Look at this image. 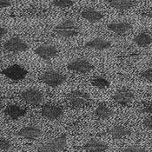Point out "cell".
I'll list each match as a JSON object with an SVG mask.
<instances>
[{"label": "cell", "instance_id": "cell-15", "mask_svg": "<svg viewBox=\"0 0 152 152\" xmlns=\"http://www.w3.org/2000/svg\"><path fill=\"white\" fill-rule=\"evenodd\" d=\"M4 114L6 115V117H8L12 120H17L25 116L26 110L22 106L18 104H11L5 108Z\"/></svg>", "mask_w": 152, "mask_h": 152}, {"label": "cell", "instance_id": "cell-6", "mask_svg": "<svg viewBox=\"0 0 152 152\" xmlns=\"http://www.w3.org/2000/svg\"><path fill=\"white\" fill-rule=\"evenodd\" d=\"M2 74L12 81H21L27 77L28 70L19 64H12L2 70Z\"/></svg>", "mask_w": 152, "mask_h": 152}, {"label": "cell", "instance_id": "cell-18", "mask_svg": "<svg viewBox=\"0 0 152 152\" xmlns=\"http://www.w3.org/2000/svg\"><path fill=\"white\" fill-rule=\"evenodd\" d=\"M94 114L99 120H106L113 116V110L104 103H102L96 108Z\"/></svg>", "mask_w": 152, "mask_h": 152}, {"label": "cell", "instance_id": "cell-2", "mask_svg": "<svg viewBox=\"0 0 152 152\" xmlns=\"http://www.w3.org/2000/svg\"><path fill=\"white\" fill-rule=\"evenodd\" d=\"M41 81L50 87H58L66 81L67 77L63 73L57 70H47L40 76Z\"/></svg>", "mask_w": 152, "mask_h": 152}, {"label": "cell", "instance_id": "cell-31", "mask_svg": "<svg viewBox=\"0 0 152 152\" xmlns=\"http://www.w3.org/2000/svg\"><path fill=\"white\" fill-rule=\"evenodd\" d=\"M147 17H149L150 18L152 19V11H151V12H149L147 13Z\"/></svg>", "mask_w": 152, "mask_h": 152}, {"label": "cell", "instance_id": "cell-35", "mask_svg": "<svg viewBox=\"0 0 152 152\" xmlns=\"http://www.w3.org/2000/svg\"><path fill=\"white\" fill-rule=\"evenodd\" d=\"M34 1H37V0H34Z\"/></svg>", "mask_w": 152, "mask_h": 152}, {"label": "cell", "instance_id": "cell-10", "mask_svg": "<svg viewBox=\"0 0 152 152\" xmlns=\"http://www.w3.org/2000/svg\"><path fill=\"white\" fill-rule=\"evenodd\" d=\"M37 56L45 60H50L56 58L58 54V48L50 45H42L37 47L34 50Z\"/></svg>", "mask_w": 152, "mask_h": 152}, {"label": "cell", "instance_id": "cell-28", "mask_svg": "<svg viewBox=\"0 0 152 152\" xmlns=\"http://www.w3.org/2000/svg\"><path fill=\"white\" fill-rule=\"evenodd\" d=\"M12 5V3L10 0H0V9L7 8Z\"/></svg>", "mask_w": 152, "mask_h": 152}, {"label": "cell", "instance_id": "cell-32", "mask_svg": "<svg viewBox=\"0 0 152 152\" xmlns=\"http://www.w3.org/2000/svg\"><path fill=\"white\" fill-rule=\"evenodd\" d=\"M2 101H3V95H2L1 91H0V104H2Z\"/></svg>", "mask_w": 152, "mask_h": 152}, {"label": "cell", "instance_id": "cell-7", "mask_svg": "<svg viewBox=\"0 0 152 152\" xmlns=\"http://www.w3.org/2000/svg\"><path fill=\"white\" fill-rule=\"evenodd\" d=\"M66 68L71 72L85 74V73H89L90 71L93 70L94 65L88 60L83 58H76L70 61L67 64Z\"/></svg>", "mask_w": 152, "mask_h": 152}, {"label": "cell", "instance_id": "cell-13", "mask_svg": "<svg viewBox=\"0 0 152 152\" xmlns=\"http://www.w3.org/2000/svg\"><path fill=\"white\" fill-rule=\"evenodd\" d=\"M18 135L28 140H34L38 138L42 135V130L37 126L30 125L20 129L18 132Z\"/></svg>", "mask_w": 152, "mask_h": 152}, {"label": "cell", "instance_id": "cell-22", "mask_svg": "<svg viewBox=\"0 0 152 152\" xmlns=\"http://www.w3.org/2000/svg\"><path fill=\"white\" fill-rule=\"evenodd\" d=\"M92 85L99 90H104L110 86V81L103 77H96L91 80Z\"/></svg>", "mask_w": 152, "mask_h": 152}, {"label": "cell", "instance_id": "cell-19", "mask_svg": "<svg viewBox=\"0 0 152 152\" xmlns=\"http://www.w3.org/2000/svg\"><path fill=\"white\" fill-rule=\"evenodd\" d=\"M109 4L118 11H126L134 6V2L132 0H110Z\"/></svg>", "mask_w": 152, "mask_h": 152}, {"label": "cell", "instance_id": "cell-26", "mask_svg": "<svg viewBox=\"0 0 152 152\" xmlns=\"http://www.w3.org/2000/svg\"><path fill=\"white\" fill-rule=\"evenodd\" d=\"M141 77L149 81V82L152 83V68H150V69H147V70H143L142 73H141Z\"/></svg>", "mask_w": 152, "mask_h": 152}, {"label": "cell", "instance_id": "cell-8", "mask_svg": "<svg viewBox=\"0 0 152 152\" xmlns=\"http://www.w3.org/2000/svg\"><path fill=\"white\" fill-rule=\"evenodd\" d=\"M20 97L26 104L33 106L40 104L44 99L43 93L39 90L34 89V88L27 89V90H24L23 91H21Z\"/></svg>", "mask_w": 152, "mask_h": 152}, {"label": "cell", "instance_id": "cell-16", "mask_svg": "<svg viewBox=\"0 0 152 152\" xmlns=\"http://www.w3.org/2000/svg\"><path fill=\"white\" fill-rule=\"evenodd\" d=\"M132 27V24L129 22H113L107 25V28L110 31L118 35H123L129 32Z\"/></svg>", "mask_w": 152, "mask_h": 152}, {"label": "cell", "instance_id": "cell-21", "mask_svg": "<svg viewBox=\"0 0 152 152\" xmlns=\"http://www.w3.org/2000/svg\"><path fill=\"white\" fill-rule=\"evenodd\" d=\"M133 41L138 46H149L152 44V36L147 32H141L134 37Z\"/></svg>", "mask_w": 152, "mask_h": 152}, {"label": "cell", "instance_id": "cell-11", "mask_svg": "<svg viewBox=\"0 0 152 152\" xmlns=\"http://www.w3.org/2000/svg\"><path fill=\"white\" fill-rule=\"evenodd\" d=\"M113 100L121 105H127L130 104L134 99V93L128 88H123L118 90L112 96Z\"/></svg>", "mask_w": 152, "mask_h": 152}, {"label": "cell", "instance_id": "cell-24", "mask_svg": "<svg viewBox=\"0 0 152 152\" xmlns=\"http://www.w3.org/2000/svg\"><path fill=\"white\" fill-rule=\"evenodd\" d=\"M12 149V143L7 138H0V150L4 151H8Z\"/></svg>", "mask_w": 152, "mask_h": 152}, {"label": "cell", "instance_id": "cell-34", "mask_svg": "<svg viewBox=\"0 0 152 152\" xmlns=\"http://www.w3.org/2000/svg\"><path fill=\"white\" fill-rule=\"evenodd\" d=\"M149 1H151V2H152V0H149Z\"/></svg>", "mask_w": 152, "mask_h": 152}, {"label": "cell", "instance_id": "cell-4", "mask_svg": "<svg viewBox=\"0 0 152 152\" xmlns=\"http://www.w3.org/2000/svg\"><path fill=\"white\" fill-rule=\"evenodd\" d=\"M66 99L70 105L74 108H82L90 102V96L81 90H75L67 94Z\"/></svg>", "mask_w": 152, "mask_h": 152}, {"label": "cell", "instance_id": "cell-12", "mask_svg": "<svg viewBox=\"0 0 152 152\" xmlns=\"http://www.w3.org/2000/svg\"><path fill=\"white\" fill-rule=\"evenodd\" d=\"M85 49H91L95 50H105L111 47V42L101 37L93 38L84 44Z\"/></svg>", "mask_w": 152, "mask_h": 152}, {"label": "cell", "instance_id": "cell-29", "mask_svg": "<svg viewBox=\"0 0 152 152\" xmlns=\"http://www.w3.org/2000/svg\"><path fill=\"white\" fill-rule=\"evenodd\" d=\"M142 111L147 113V114H150L151 116H152V104H150L148 105H146L143 109H142Z\"/></svg>", "mask_w": 152, "mask_h": 152}, {"label": "cell", "instance_id": "cell-23", "mask_svg": "<svg viewBox=\"0 0 152 152\" xmlns=\"http://www.w3.org/2000/svg\"><path fill=\"white\" fill-rule=\"evenodd\" d=\"M51 4L58 8L65 9V8H70L71 6H73L74 1L73 0H52Z\"/></svg>", "mask_w": 152, "mask_h": 152}, {"label": "cell", "instance_id": "cell-5", "mask_svg": "<svg viewBox=\"0 0 152 152\" xmlns=\"http://www.w3.org/2000/svg\"><path fill=\"white\" fill-rule=\"evenodd\" d=\"M3 48L4 50L12 53H20L26 51L29 49L28 44L20 38L19 37H12L5 41L3 45Z\"/></svg>", "mask_w": 152, "mask_h": 152}, {"label": "cell", "instance_id": "cell-9", "mask_svg": "<svg viewBox=\"0 0 152 152\" xmlns=\"http://www.w3.org/2000/svg\"><path fill=\"white\" fill-rule=\"evenodd\" d=\"M41 114L47 119L54 121L62 117L64 114V110L61 106L53 104H47L42 107Z\"/></svg>", "mask_w": 152, "mask_h": 152}, {"label": "cell", "instance_id": "cell-33", "mask_svg": "<svg viewBox=\"0 0 152 152\" xmlns=\"http://www.w3.org/2000/svg\"><path fill=\"white\" fill-rule=\"evenodd\" d=\"M2 63H3V61H2V59L0 58V65L2 64Z\"/></svg>", "mask_w": 152, "mask_h": 152}, {"label": "cell", "instance_id": "cell-3", "mask_svg": "<svg viewBox=\"0 0 152 152\" xmlns=\"http://www.w3.org/2000/svg\"><path fill=\"white\" fill-rule=\"evenodd\" d=\"M67 146V137L62 135L38 147V152H59Z\"/></svg>", "mask_w": 152, "mask_h": 152}, {"label": "cell", "instance_id": "cell-30", "mask_svg": "<svg viewBox=\"0 0 152 152\" xmlns=\"http://www.w3.org/2000/svg\"><path fill=\"white\" fill-rule=\"evenodd\" d=\"M7 32H8V30L5 27L0 25V37H3V36L5 35V34H7Z\"/></svg>", "mask_w": 152, "mask_h": 152}, {"label": "cell", "instance_id": "cell-20", "mask_svg": "<svg viewBox=\"0 0 152 152\" xmlns=\"http://www.w3.org/2000/svg\"><path fill=\"white\" fill-rule=\"evenodd\" d=\"M131 132L128 128L124 126H121V125L115 126L114 128H112L110 130V135L114 139H121L127 136H129Z\"/></svg>", "mask_w": 152, "mask_h": 152}, {"label": "cell", "instance_id": "cell-27", "mask_svg": "<svg viewBox=\"0 0 152 152\" xmlns=\"http://www.w3.org/2000/svg\"><path fill=\"white\" fill-rule=\"evenodd\" d=\"M142 124H143V126H144L145 128H147V129H152V116L146 117V118L143 120Z\"/></svg>", "mask_w": 152, "mask_h": 152}, {"label": "cell", "instance_id": "cell-17", "mask_svg": "<svg viewBox=\"0 0 152 152\" xmlns=\"http://www.w3.org/2000/svg\"><path fill=\"white\" fill-rule=\"evenodd\" d=\"M81 17L89 23H94L102 20L104 18V14L93 8H87L81 12Z\"/></svg>", "mask_w": 152, "mask_h": 152}, {"label": "cell", "instance_id": "cell-25", "mask_svg": "<svg viewBox=\"0 0 152 152\" xmlns=\"http://www.w3.org/2000/svg\"><path fill=\"white\" fill-rule=\"evenodd\" d=\"M123 152H147L144 147L139 145H130L124 149Z\"/></svg>", "mask_w": 152, "mask_h": 152}, {"label": "cell", "instance_id": "cell-14", "mask_svg": "<svg viewBox=\"0 0 152 152\" xmlns=\"http://www.w3.org/2000/svg\"><path fill=\"white\" fill-rule=\"evenodd\" d=\"M108 148L105 142L94 138L90 139L83 145V150L87 152H105Z\"/></svg>", "mask_w": 152, "mask_h": 152}, {"label": "cell", "instance_id": "cell-1", "mask_svg": "<svg viewBox=\"0 0 152 152\" xmlns=\"http://www.w3.org/2000/svg\"><path fill=\"white\" fill-rule=\"evenodd\" d=\"M54 32L62 37L70 38V37H74L79 35L80 28L72 20L66 19L58 23L54 28Z\"/></svg>", "mask_w": 152, "mask_h": 152}]
</instances>
